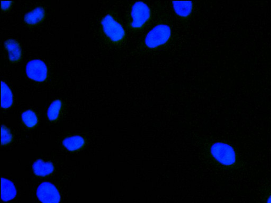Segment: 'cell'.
I'll list each match as a JSON object with an SVG mask.
<instances>
[{
  "instance_id": "obj_1",
  "label": "cell",
  "mask_w": 271,
  "mask_h": 203,
  "mask_svg": "<svg viewBox=\"0 0 271 203\" xmlns=\"http://www.w3.org/2000/svg\"><path fill=\"white\" fill-rule=\"evenodd\" d=\"M171 29L167 25H157L149 33L145 39L146 46L154 48L166 43L171 36Z\"/></svg>"
},
{
  "instance_id": "obj_2",
  "label": "cell",
  "mask_w": 271,
  "mask_h": 203,
  "mask_svg": "<svg viewBox=\"0 0 271 203\" xmlns=\"http://www.w3.org/2000/svg\"><path fill=\"white\" fill-rule=\"evenodd\" d=\"M214 157L225 166H231L236 162L235 152L231 146L222 142H216L211 148Z\"/></svg>"
},
{
  "instance_id": "obj_3",
  "label": "cell",
  "mask_w": 271,
  "mask_h": 203,
  "mask_svg": "<svg viewBox=\"0 0 271 203\" xmlns=\"http://www.w3.org/2000/svg\"><path fill=\"white\" fill-rule=\"evenodd\" d=\"M101 23L105 34L112 41L118 42L124 38L125 32L123 27L111 15L108 14L104 17Z\"/></svg>"
},
{
  "instance_id": "obj_4",
  "label": "cell",
  "mask_w": 271,
  "mask_h": 203,
  "mask_svg": "<svg viewBox=\"0 0 271 203\" xmlns=\"http://www.w3.org/2000/svg\"><path fill=\"white\" fill-rule=\"evenodd\" d=\"M132 14L133 22L132 26L134 28H139L149 20L151 11L149 7L143 2H137L132 7Z\"/></svg>"
},
{
  "instance_id": "obj_5",
  "label": "cell",
  "mask_w": 271,
  "mask_h": 203,
  "mask_svg": "<svg viewBox=\"0 0 271 203\" xmlns=\"http://www.w3.org/2000/svg\"><path fill=\"white\" fill-rule=\"evenodd\" d=\"M37 196L42 203H59L60 196L55 186L49 182L41 184L37 191Z\"/></svg>"
},
{
  "instance_id": "obj_6",
  "label": "cell",
  "mask_w": 271,
  "mask_h": 203,
  "mask_svg": "<svg viewBox=\"0 0 271 203\" xmlns=\"http://www.w3.org/2000/svg\"><path fill=\"white\" fill-rule=\"evenodd\" d=\"M26 73L30 79L37 82H43L47 78V66L39 59H34L27 64Z\"/></svg>"
},
{
  "instance_id": "obj_7",
  "label": "cell",
  "mask_w": 271,
  "mask_h": 203,
  "mask_svg": "<svg viewBox=\"0 0 271 203\" xmlns=\"http://www.w3.org/2000/svg\"><path fill=\"white\" fill-rule=\"evenodd\" d=\"M33 171L35 175L44 177L51 174L54 171V166L50 162H44L39 159L34 162L32 165Z\"/></svg>"
},
{
  "instance_id": "obj_8",
  "label": "cell",
  "mask_w": 271,
  "mask_h": 203,
  "mask_svg": "<svg viewBox=\"0 0 271 203\" xmlns=\"http://www.w3.org/2000/svg\"><path fill=\"white\" fill-rule=\"evenodd\" d=\"M4 46L7 50L10 60L18 61L21 56V50L19 44L14 40L9 39L4 42Z\"/></svg>"
},
{
  "instance_id": "obj_9",
  "label": "cell",
  "mask_w": 271,
  "mask_h": 203,
  "mask_svg": "<svg viewBox=\"0 0 271 203\" xmlns=\"http://www.w3.org/2000/svg\"><path fill=\"white\" fill-rule=\"evenodd\" d=\"M1 199L4 202L13 199L16 194V191L13 183L9 180L2 178Z\"/></svg>"
},
{
  "instance_id": "obj_10",
  "label": "cell",
  "mask_w": 271,
  "mask_h": 203,
  "mask_svg": "<svg viewBox=\"0 0 271 203\" xmlns=\"http://www.w3.org/2000/svg\"><path fill=\"white\" fill-rule=\"evenodd\" d=\"M44 17V10L43 8L38 7L26 14L24 16V21L29 24H35L42 21Z\"/></svg>"
},
{
  "instance_id": "obj_11",
  "label": "cell",
  "mask_w": 271,
  "mask_h": 203,
  "mask_svg": "<svg viewBox=\"0 0 271 203\" xmlns=\"http://www.w3.org/2000/svg\"><path fill=\"white\" fill-rule=\"evenodd\" d=\"M84 139L78 135L66 138L63 141V145L69 151H75L80 149L84 146Z\"/></svg>"
},
{
  "instance_id": "obj_12",
  "label": "cell",
  "mask_w": 271,
  "mask_h": 203,
  "mask_svg": "<svg viewBox=\"0 0 271 203\" xmlns=\"http://www.w3.org/2000/svg\"><path fill=\"white\" fill-rule=\"evenodd\" d=\"M175 11L179 15L186 17L190 15L192 9L191 1H173Z\"/></svg>"
},
{
  "instance_id": "obj_13",
  "label": "cell",
  "mask_w": 271,
  "mask_h": 203,
  "mask_svg": "<svg viewBox=\"0 0 271 203\" xmlns=\"http://www.w3.org/2000/svg\"><path fill=\"white\" fill-rule=\"evenodd\" d=\"M13 103L11 91L3 82H1V106L4 108L10 107Z\"/></svg>"
},
{
  "instance_id": "obj_14",
  "label": "cell",
  "mask_w": 271,
  "mask_h": 203,
  "mask_svg": "<svg viewBox=\"0 0 271 203\" xmlns=\"http://www.w3.org/2000/svg\"><path fill=\"white\" fill-rule=\"evenodd\" d=\"M21 118L24 124L29 128H33L38 123L37 116L31 110H27L24 112Z\"/></svg>"
},
{
  "instance_id": "obj_15",
  "label": "cell",
  "mask_w": 271,
  "mask_h": 203,
  "mask_svg": "<svg viewBox=\"0 0 271 203\" xmlns=\"http://www.w3.org/2000/svg\"><path fill=\"white\" fill-rule=\"evenodd\" d=\"M61 107H62V102L60 100H56L50 104L47 111V116L50 121L57 119Z\"/></svg>"
},
{
  "instance_id": "obj_16",
  "label": "cell",
  "mask_w": 271,
  "mask_h": 203,
  "mask_svg": "<svg viewBox=\"0 0 271 203\" xmlns=\"http://www.w3.org/2000/svg\"><path fill=\"white\" fill-rule=\"evenodd\" d=\"M1 143L2 145H5L9 143L12 140V134L5 126H2L1 128Z\"/></svg>"
},
{
  "instance_id": "obj_17",
  "label": "cell",
  "mask_w": 271,
  "mask_h": 203,
  "mask_svg": "<svg viewBox=\"0 0 271 203\" xmlns=\"http://www.w3.org/2000/svg\"><path fill=\"white\" fill-rule=\"evenodd\" d=\"M12 1H2L1 2L2 4V9L3 10H6L8 8L10 7Z\"/></svg>"
},
{
  "instance_id": "obj_18",
  "label": "cell",
  "mask_w": 271,
  "mask_h": 203,
  "mask_svg": "<svg viewBox=\"0 0 271 203\" xmlns=\"http://www.w3.org/2000/svg\"><path fill=\"white\" fill-rule=\"evenodd\" d=\"M267 203H271V196H270V197L269 198Z\"/></svg>"
}]
</instances>
